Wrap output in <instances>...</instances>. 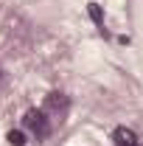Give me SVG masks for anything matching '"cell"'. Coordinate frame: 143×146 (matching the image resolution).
I'll use <instances>...</instances> for the list:
<instances>
[{
  "mask_svg": "<svg viewBox=\"0 0 143 146\" xmlns=\"http://www.w3.org/2000/svg\"><path fill=\"white\" fill-rule=\"evenodd\" d=\"M90 14H93V17L101 23V11H98V6H95V3H90Z\"/></svg>",
  "mask_w": 143,
  "mask_h": 146,
  "instance_id": "277c9868",
  "label": "cell"
},
{
  "mask_svg": "<svg viewBox=\"0 0 143 146\" xmlns=\"http://www.w3.org/2000/svg\"><path fill=\"white\" fill-rule=\"evenodd\" d=\"M112 141H115V146H140L138 135H135L132 129H126V127L115 129V132H112Z\"/></svg>",
  "mask_w": 143,
  "mask_h": 146,
  "instance_id": "7a4b0ae2",
  "label": "cell"
},
{
  "mask_svg": "<svg viewBox=\"0 0 143 146\" xmlns=\"http://www.w3.org/2000/svg\"><path fill=\"white\" fill-rule=\"evenodd\" d=\"M23 124H25V129H31L36 138H45L51 132V124H48V118H45L42 110H28L25 118H23Z\"/></svg>",
  "mask_w": 143,
  "mask_h": 146,
  "instance_id": "6da1fadb",
  "label": "cell"
},
{
  "mask_svg": "<svg viewBox=\"0 0 143 146\" xmlns=\"http://www.w3.org/2000/svg\"><path fill=\"white\" fill-rule=\"evenodd\" d=\"M9 143L11 146H23L25 143V135H23V132H9Z\"/></svg>",
  "mask_w": 143,
  "mask_h": 146,
  "instance_id": "3957f363",
  "label": "cell"
}]
</instances>
